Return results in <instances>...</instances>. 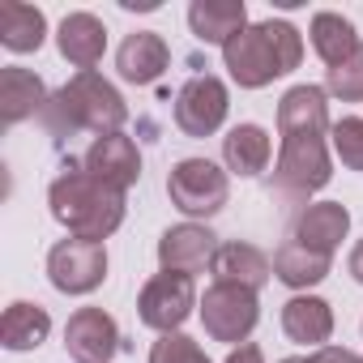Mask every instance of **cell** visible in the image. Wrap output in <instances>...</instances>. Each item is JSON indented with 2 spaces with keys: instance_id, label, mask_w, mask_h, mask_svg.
<instances>
[{
  "instance_id": "obj_1",
  "label": "cell",
  "mask_w": 363,
  "mask_h": 363,
  "mask_svg": "<svg viewBox=\"0 0 363 363\" xmlns=\"http://www.w3.org/2000/svg\"><path fill=\"white\" fill-rule=\"evenodd\" d=\"M48 206H52V218L73 240L103 244L124 223V193L99 184L90 171H65V175H56L52 189H48Z\"/></svg>"
},
{
  "instance_id": "obj_2",
  "label": "cell",
  "mask_w": 363,
  "mask_h": 363,
  "mask_svg": "<svg viewBox=\"0 0 363 363\" xmlns=\"http://www.w3.org/2000/svg\"><path fill=\"white\" fill-rule=\"evenodd\" d=\"M299 60H303V39L291 22H278V18L240 30L223 48V65L244 90H261L274 77H286L291 69H299Z\"/></svg>"
},
{
  "instance_id": "obj_3",
  "label": "cell",
  "mask_w": 363,
  "mask_h": 363,
  "mask_svg": "<svg viewBox=\"0 0 363 363\" xmlns=\"http://www.w3.org/2000/svg\"><path fill=\"white\" fill-rule=\"evenodd\" d=\"M43 120H48V128L56 137H73V133H99V137H107V133L124 128L128 107H124L120 90L107 77H99L94 69H86V73H77L69 86H60L48 99Z\"/></svg>"
},
{
  "instance_id": "obj_4",
  "label": "cell",
  "mask_w": 363,
  "mask_h": 363,
  "mask_svg": "<svg viewBox=\"0 0 363 363\" xmlns=\"http://www.w3.org/2000/svg\"><path fill=\"white\" fill-rule=\"evenodd\" d=\"M329 133H291L282 137L278 162H274V193L286 201H308L329 184Z\"/></svg>"
},
{
  "instance_id": "obj_5",
  "label": "cell",
  "mask_w": 363,
  "mask_h": 363,
  "mask_svg": "<svg viewBox=\"0 0 363 363\" xmlns=\"http://www.w3.org/2000/svg\"><path fill=\"white\" fill-rule=\"evenodd\" d=\"M167 197L179 214H189V218H210L227 206L231 197V179L218 162L210 158H184V162H175L171 175H167Z\"/></svg>"
},
{
  "instance_id": "obj_6",
  "label": "cell",
  "mask_w": 363,
  "mask_h": 363,
  "mask_svg": "<svg viewBox=\"0 0 363 363\" xmlns=\"http://www.w3.org/2000/svg\"><path fill=\"white\" fill-rule=\"evenodd\" d=\"M197 308V282L193 274H154L145 286H141V299H137V312L150 329L158 333H179V325H184Z\"/></svg>"
},
{
  "instance_id": "obj_7",
  "label": "cell",
  "mask_w": 363,
  "mask_h": 363,
  "mask_svg": "<svg viewBox=\"0 0 363 363\" xmlns=\"http://www.w3.org/2000/svg\"><path fill=\"white\" fill-rule=\"evenodd\" d=\"M201 320H206V333L214 342H248V333L261 320L257 291L231 286V282H214L201 295Z\"/></svg>"
},
{
  "instance_id": "obj_8",
  "label": "cell",
  "mask_w": 363,
  "mask_h": 363,
  "mask_svg": "<svg viewBox=\"0 0 363 363\" xmlns=\"http://www.w3.org/2000/svg\"><path fill=\"white\" fill-rule=\"evenodd\" d=\"M48 278L65 295H90L107 278V248L94 240H60L48 252Z\"/></svg>"
},
{
  "instance_id": "obj_9",
  "label": "cell",
  "mask_w": 363,
  "mask_h": 363,
  "mask_svg": "<svg viewBox=\"0 0 363 363\" xmlns=\"http://www.w3.org/2000/svg\"><path fill=\"white\" fill-rule=\"evenodd\" d=\"M227 111H231V99H227V86L214 73L189 77L175 94V124L184 137H214L223 128Z\"/></svg>"
},
{
  "instance_id": "obj_10",
  "label": "cell",
  "mask_w": 363,
  "mask_h": 363,
  "mask_svg": "<svg viewBox=\"0 0 363 363\" xmlns=\"http://www.w3.org/2000/svg\"><path fill=\"white\" fill-rule=\"evenodd\" d=\"M82 171H90L99 184H107V189H116V193H128L137 179H141V154H137V141L124 137V133L94 137V145H90L86 158H82Z\"/></svg>"
},
{
  "instance_id": "obj_11",
  "label": "cell",
  "mask_w": 363,
  "mask_h": 363,
  "mask_svg": "<svg viewBox=\"0 0 363 363\" xmlns=\"http://www.w3.org/2000/svg\"><path fill=\"white\" fill-rule=\"evenodd\" d=\"M65 350L73 363H111L120 350V325L103 308H77L65 325Z\"/></svg>"
},
{
  "instance_id": "obj_12",
  "label": "cell",
  "mask_w": 363,
  "mask_h": 363,
  "mask_svg": "<svg viewBox=\"0 0 363 363\" xmlns=\"http://www.w3.org/2000/svg\"><path fill=\"white\" fill-rule=\"evenodd\" d=\"M218 235L201 223H179V227H167L162 240H158V265L171 269V274H197L214 261L218 252Z\"/></svg>"
},
{
  "instance_id": "obj_13",
  "label": "cell",
  "mask_w": 363,
  "mask_h": 363,
  "mask_svg": "<svg viewBox=\"0 0 363 363\" xmlns=\"http://www.w3.org/2000/svg\"><path fill=\"white\" fill-rule=\"evenodd\" d=\"M43 107H48V86L39 73L18 69V65L0 69V124L13 128L30 116H43Z\"/></svg>"
},
{
  "instance_id": "obj_14",
  "label": "cell",
  "mask_w": 363,
  "mask_h": 363,
  "mask_svg": "<svg viewBox=\"0 0 363 363\" xmlns=\"http://www.w3.org/2000/svg\"><path fill=\"white\" fill-rule=\"evenodd\" d=\"M167 65H171V48H167V39L154 35V30L128 35V39L120 43V52H116V69H120V77H124L128 86H150V82H158V77L167 73Z\"/></svg>"
},
{
  "instance_id": "obj_15",
  "label": "cell",
  "mask_w": 363,
  "mask_h": 363,
  "mask_svg": "<svg viewBox=\"0 0 363 363\" xmlns=\"http://www.w3.org/2000/svg\"><path fill=\"white\" fill-rule=\"evenodd\" d=\"M346 231H350V210L342 201H316V206L299 210V218L291 227V240H299V244L333 257V248L346 240Z\"/></svg>"
},
{
  "instance_id": "obj_16",
  "label": "cell",
  "mask_w": 363,
  "mask_h": 363,
  "mask_svg": "<svg viewBox=\"0 0 363 363\" xmlns=\"http://www.w3.org/2000/svg\"><path fill=\"white\" fill-rule=\"evenodd\" d=\"M189 26L201 43L227 48L240 30H248V9H244V0H193Z\"/></svg>"
},
{
  "instance_id": "obj_17",
  "label": "cell",
  "mask_w": 363,
  "mask_h": 363,
  "mask_svg": "<svg viewBox=\"0 0 363 363\" xmlns=\"http://www.w3.org/2000/svg\"><path fill=\"white\" fill-rule=\"evenodd\" d=\"M56 43H60V56L86 73V69H94V65L103 60V52H107V26H103L94 13H69V18L60 22Z\"/></svg>"
},
{
  "instance_id": "obj_18",
  "label": "cell",
  "mask_w": 363,
  "mask_h": 363,
  "mask_svg": "<svg viewBox=\"0 0 363 363\" xmlns=\"http://www.w3.org/2000/svg\"><path fill=\"white\" fill-rule=\"evenodd\" d=\"M329 103L320 86H291L278 103V133H329Z\"/></svg>"
},
{
  "instance_id": "obj_19",
  "label": "cell",
  "mask_w": 363,
  "mask_h": 363,
  "mask_svg": "<svg viewBox=\"0 0 363 363\" xmlns=\"http://www.w3.org/2000/svg\"><path fill=\"white\" fill-rule=\"evenodd\" d=\"M214 269V282H231V286H248V291H261L274 274V261L252 248V244H223L210 261Z\"/></svg>"
},
{
  "instance_id": "obj_20",
  "label": "cell",
  "mask_w": 363,
  "mask_h": 363,
  "mask_svg": "<svg viewBox=\"0 0 363 363\" xmlns=\"http://www.w3.org/2000/svg\"><path fill=\"white\" fill-rule=\"evenodd\" d=\"M282 329H286L291 342L320 350L333 337V308L316 295H295V299L282 303Z\"/></svg>"
},
{
  "instance_id": "obj_21",
  "label": "cell",
  "mask_w": 363,
  "mask_h": 363,
  "mask_svg": "<svg viewBox=\"0 0 363 363\" xmlns=\"http://www.w3.org/2000/svg\"><path fill=\"white\" fill-rule=\"evenodd\" d=\"M48 333H52V316L39 303L18 299L0 316V342H5V350H35L48 342Z\"/></svg>"
},
{
  "instance_id": "obj_22",
  "label": "cell",
  "mask_w": 363,
  "mask_h": 363,
  "mask_svg": "<svg viewBox=\"0 0 363 363\" xmlns=\"http://www.w3.org/2000/svg\"><path fill=\"white\" fill-rule=\"evenodd\" d=\"M269 133L261 124H235L227 137H223V162L235 171V175H261L269 167Z\"/></svg>"
},
{
  "instance_id": "obj_23",
  "label": "cell",
  "mask_w": 363,
  "mask_h": 363,
  "mask_svg": "<svg viewBox=\"0 0 363 363\" xmlns=\"http://www.w3.org/2000/svg\"><path fill=\"white\" fill-rule=\"evenodd\" d=\"M329 265H333V257H325V252H316V248H308V244H299V240H286V244L274 252V274H278V282H286V286H295V291H308V286L325 282Z\"/></svg>"
},
{
  "instance_id": "obj_24",
  "label": "cell",
  "mask_w": 363,
  "mask_h": 363,
  "mask_svg": "<svg viewBox=\"0 0 363 363\" xmlns=\"http://www.w3.org/2000/svg\"><path fill=\"white\" fill-rule=\"evenodd\" d=\"M48 39V18L35 5H22V0H5L0 5V43L9 52H39Z\"/></svg>"
},
{
  "instance_id": "obj_25",
  "label": "cell",
  "mask_w": 363,
  "mask_h": 363,
  "mask_svg": "<svg viewBox=\"0 0 363 363\" xmlns=\"http://www.w3.org/2000/svg\"><path fill=\"white\" fill-rule=\"evenodd\" d=\"M312 48H316V56L329 65V69H337L342 60H350L363 43H359V35H354V26L342 18V13H316L312 18Z\"/></svg>"
},
{
  "instance_id": "obj_26",
  "label": "cell",
  "mask_w": 363,
  "mask_h": 363,
  "mask_svg": "<svg viewBox=\"0 0 363 363\" xmlns=\"http://www.w3.org/2000/svg\"><path fill=\"white\" fill-rule=\"evenodd\" d=\"M329 141H333V154L342 158V167L363 171V116H342V120H333Z\"/></svg>"
},
{
  "instance_id": "obj_27",
  "label": "cell",
  "mask_w": 363,
  "mask_h": 363,
  "mask_svg": "<svg viewBox=\"0 0 363 363\" xmlns=\"http://www.w3.org/2000/svg\"><path fill=\"white\" fill-rule=\"evenodd\" d=\"M325 94H333L342 103H363V48L325 73Z\"/></svg>"
},
{
  "instance_id": "obj_28",
  "label": "cell",
  "mask_w": 363,
  "mask_h": 363,
  "mask_svg": "<svg viewBox=\"0 0 363 363\" xmlns=\"http://www.w3.org/2000/svg\"><path fill=\"white\" fill-rule=\"evenodd\" d=\"M150 363H210V359L189 333H162L150 346Z\"/></svg>"
},
{
  "instance_id": "obj_29",
  "label": "cell",
  "mask_w": 363,
  "mask_h": 363,
  "mask_svg": "<svg viewBox=\"0 0 363 363\" xmlns=\"http://www.w3.org/2000/svg\"><path fill=\"white\" fill-rule=\"evenodd\" d=\"M308 363H363V359L354 350H346V346H320V350L308 354Z\"/></svg>"
},
{
  "instance_id": "obj_30",
  "label": "cell",
  "mask_w": 363,
  "mask_h": 363,
  "mask_svg": "<svg viewBox=\"0 0 363 363\" xmlns=\"http://www.w3.org/2000/svg\"><path fill=\"white\" fill-rule=\"evenodd\" d=\"M227 363H265V354H261L257 342H240V346L227 354Z\"/></svg>"
},
{
  "instance_id": "obj_31",
  "label": "cell",
  "mask_w": 363,
  "mask_h": 363,
  "mask_svg": "<svg viewBox=\"0 0 363 363\" xmlns=\"http://www.w3.org/2000/svg\"><path fill=\"white\" fill-rule=\"evenodd\" d=\"M346 265H350V274H354V282H363V240H359V244L350 248V261H346Z\"/></svg>"
},
{
  "instance_id": "obj_32",
  "label": "cell",
  "mask_w": 363,
  "mask_h": 363,
  "mask_svg": "<svg viewBox=\"0 0 363 363\" xmlns=\"http://www.w3.org/2000/svg\"><path fill=\"white\" fill-rule=\"evenodd\" d=\"M282 363H308V359H282Z\"/></svg>"
}]
</instances>
